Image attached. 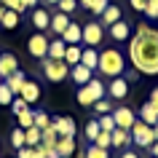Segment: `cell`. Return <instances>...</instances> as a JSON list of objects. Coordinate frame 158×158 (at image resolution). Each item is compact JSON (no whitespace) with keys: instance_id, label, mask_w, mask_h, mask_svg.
Wrapping results in <instances>:
<instances>
[{"instance_id":"cell-26","label":"cell","mask_w":158,"mask_h":158,"mask_svg":"<svg viewBox=\"0 0 158 158\" xmlns=\"http://www.w3.org/2000/svg\"><path fill=\"white\" fill-rule=\"evenodd\" d=\"M40 134H43V129H38V126H30V129H24V142L30 145V148H38L40 145Z\"/></svg>"},{"instance_id":"cell-40","label":"cell","mask_w":158,"mask_h":158,"mask_svg":"<svg viewBox=\"0 0 158 158\" xmlns=\"http://www.w3.org/2000/svg\"><path fill=\"white\" fill-rule=\"evenodd\" d=\"M0 3H3V6H6L8 11H16V14H24V11H27L22 0H0Z\"/></svg>"},{"instance_id":"cell-52","label":"cell","mask_w":158,"mask_h":158,"mask_svg":"<svg viewBox=\"0 0 158 158\" xmlns=\"http://www.w3.org/2000/svg\"><path fill=\"white\" fill-rule=\"evenodd\" d=\"M3 14H6V6H3V3H0V19H3Z\"/></svg>"},{"instance_id":"cell-38","label":"cell","mask_w":158,"mask_h":158,"mask_svg":"<svg viewBox=\"0 0 158 158\" xmlns=\"http://www.w3.org/2000/svg\"><path fill=\"white\" fill-rule=\"evenodd\" d=\"M86 158H110V150L97 148V145H89V148H86Z\"/></svg>"},{"instance_id":"cell-25","label":"cell","mask_w":158,"mask_h":158,"mask_svg":"<svg viewBox=\"0 0 158 158\" xmlns=\"http://www.w3.org/2000/svg\"><path fill=\"white\" fill-rule=\"evenodd\" d=\"M24 81H27V75L22 73V70H16L14 75H8V78H6V83H8V89H11L14 94H19V91H22V86H24Z\"/></svg>"},{"instance_id":"cell-51","label":"cell","mask_w":158,"mask_h":158,"mask_svg":"<svg viewBox=\"0 0 158 158\" xmlns=\"http://www.w3.org/2000/svg\"><path fill=\"white\" fill-rule=\"evenodd\" d=\"M89 3H91V0H78V6H83V8H89Z\"/></svg>"},{"instance_id":"cell-13","label":"cell","mask_w":158,"mask_h":158,"mask_svg":"<svg viewBox=\"0 0 158 158\" xmlns=\"http://www.w3.org/2000/svg\"><path fill=\"white\" fill-rule=\"evenodd\" d=\"M113 121H115L118 129H131L134 121H137V115H134L131 107H115L113 110Z\"/></svg>"},{"instance_id":"cell-49","label":"cell","mask_w":158,"mask_h":158,"mask_svg":"<svg viewBox=\"0 0 158 158\" xmlns=\"http://www.w3.org/2000/svg\"><path fill=\"white\" fill-rule=\"evenodd\" d=\"M22 3H24V8L30 11V8H35V6H38V3H40V0H22Z\"/></svg>"},{"instance_id":"cell-20","label":"cell","mask_w":158,"mask_h":158,"mask_svg":"<svg viewBox=\"0 0 158 158\" xmlns=\"http://www.w3.org/2000/svg\"><path fill=\"white\" fill-rule=\"evenodd\" d=\"M139 121H145L148 126H156V123H158V107H156L150 99L139 107Z\"/></svg>"},{"instance_id":"cell-29","label":"cell","mask_w":158,"mask_h":158,"mask_svg":"<svg viewBox=\"0 0 158 158\" xmlns=\"http://www.w3.org/2000/svg\"><path fill=\"white\" fill-rule=\"evenodd\" d=\"M99 131H102V129H99V121H97V118H91V121L86 123V129H83V137L89 139V145L97 139V134H99Z\"/></svg>"},{"instance_id":"cell-1","label":"cell","mask_w":158,"mask_h":158,"mask_svg":"<svg viewBox=\"0 0 158 158\" xmlns=\"http://www.w3.org/2000/svg\"><path fill=\"white\" fill-rule=\"evenodd\" d=\"M129 59L139 75H158V30L153 24H137L129 38Z\"/></svg>"},{"instance_id":"cell-24","label":"cell","mask_w":158,"mask_h":158,"mask_svg":"<svg viewBox=\"0 0 158 158\" xmlns=\"http://www.w3.org/2000/svg\"><path fill=\"white\" fill-rule=\"evenodd\" d=\"M81 54H83V46H67V51H64V62H67V67L81 64Z\"/></svg>"},{"instance_id":"cell-53","label":"cell","mask_w":158,"mask_h":158,"mask_svg":"<svg viewBox=\"0 0 158 158\" xmlns=\"http://www.w3.org/2000/svg\"><path fill=\"white\" fill-rule=\"evenodd\" d=\"M0 83H3V78H0Z\"/></svg>"},{"instance_id":"cell-10","label":"cell","mask_w":158,"mask_h":158,"mask_svg":"<svg viewBox=\"0 0 158 158\" xmlns=\"http://www.w3.org/2000/svg\"><path fill=\"white\" fill-rule=\"evenodd\" d=\"M107 32H110V38H113V43H129V38H131V24L121 19V22H115V24L107 27Z\"/></svg>"},{"instance_id":"cell-4","label":"cell","mask_w":158,"mask_h":158,"mask_svg":"<svg viewBox=\"0 0 158 158\" xmlns=\"http://www.w3.org/2000/svg\"><path fill=\"white\" fill-rule=\"evenodd\" d=\"M40 70H43V78L51 81V83H62L70 78V67H67L64 59H40Z\"/></svg>"},{"instance_id":"cell-36","label":"cell","mask_w":158,"mask_h":158,"mask_svg":"<svg viewBox=\"0 0 158 158\" xmlns=\"http://www.w3.org/2000/svg\"><path fill=\"white\" fill-rule=\"evenodd\" d=\"M97 121H99V129H102V131H113V129H115V121H113V113H105V115H97Z\"/></svg>"},{"instance_id":"cell-48","label":"cell","mask_w":158,"mask_h":158,"mask_svg":"<svg viewBox=\"0 0 158 158\" xmlns=\"http://www.w3.org/2000/svg\"><path fill=\"white\" fill-rule=\"evenodd\" d=\"M150 102H153V105H156V107H158V86H156V89H153V91H150Z\"/></svg>"},{"instance_id":"cell-16","label":"cell","mask_w":158,"mask_h":158,"mask_svg":"<svg viewBox=\"0 0 158 158\" xmlns=\"http://www.w3.org/2000/svg\"><path fill=\"white\" fill-rule=\"evenodd\" d=\"M70 78H73L75 86H86L94 78V70H89L86 64H75V67H70Z\"/></svg>"},{"instance_id":"cell-9","label":"cell","mask_w":158,"mask_h":158,"mask_svg":"<svg viewBox=\"0 0 158 158\" xmlns=\"http://www.w3.org/2000/svg\"><path fill=\"white\" fill-rule=\"evenodd\" d=\"M107 97H110V99H126V97H129V81H126L123 75H118V78H110Z\"/></svg>"},{"instance_id":"cell-44","label":"cell","mask_w":158,"mask_h":158,"mask_svg":"<svg viewBox=\"0 0 158 158\" xmlns=\"http://www.w3.org/2000/svg\"><path fill=\"white\" fill-rule=\"evenodd\" d=\"M131 3L134 11H139V14H145V8H148V0H129Z\"/></svg>"},{"instance_id":"cell-19","label":"cell","mask_w":158,"mask_h":158,"mask_svg":"<svg viewBox=\"0 0 158 158\" xmlns=\"http://www.w3.org/2000/svg\"><path fill=\"white\" fill-rule=\"evenodd\" d=\"M121 19H123L121 8H118L115 3H110L107 8L102 11V16H99V24H102V27H110V24H115V22H121Z\"/></svg>"},{"instance_id":"cell-31","label":"cell","mask_w":158,"mask_h":158,"mask_svg":"<svg viewBox=\"0 0 158 158\" xmlns=\"http://www.w3.org/2000/svg\"><path fill=\"white\" fill-rule=\"evenodd\" d=\"M14 97H16V94L11 91V89H8V83L3 81V83H0V105H3V107H8L11 102H14Z\"/></svg>"},{"instance_id":"cell-23","label":"cell","mask_w":158,"mask_h":158,"mask_svg":"<svg viewBox=\"0 0 158 158\" xmlns=\"http://www.w3.org/2000/svg\"><path fill=\"white\" fill-rule=\"evenodd\" d=\"M64 51H67V43L62 38H54L48 43V59H64Z\"/></svg>"},{"instance_id":"cell-14","label":"cell","mask_w":158,"mask_h":158,"mask_svg":"<svg viewBox=\"0 0 158 158\" xmlns=\"http://www.w3.org/2000/svg\"><path fill=\"white\" fill-rule=\"evenodd\" d=\"M30 22H32V27L38 30V32H46V30L51 27V14L46 8H38V6H35L32 14H30Z\"/></svg>"},{"instance_id":"cell-43","label":"cell","mask_w":158,"mask_h":158,"mask_svg":"<svg viewBox=\"0 0 158 158\" xmlns=\"http://www.w3.org/2000/svg\"><path fill=\"white\" fill-rule=\"evenodd\" d=\"M16 158H35V148H30V145L19 148V150H16Z\"/></svg>"},{"instance_id":"cell-34","label":"cell","mask_w":158,"mask_h":158,"mask_svg":"<svg viewBox=\"0 0 158 158\" xmlns=\"http://www.w3.org/2000/svg\"><path fill=\"white\" fill-rule=\"evenodd\" d=\"M8 139H11V145H14L16 150H19V148H24V145H27V142H24V129H19V126H16V129L11 131Z\"/></svg>"},{"instance_id":"cell-17","label":"cell","mask_w":158,"mask_h":158,"mask_svg":"<svg viewBox=\"0 0 158 158\" xmlns=\"http://www.w3.org/2000/svg\"><path fill=\"white\" fill-rule=\"evenodd\" d=\"M110 139H113V148H118V150H126L129 145H131V131L129 129H113L110 131Z\"/></svg>"},{"instance_id":"cell-7","label":"cell","mask_w":158,"mask_h":158,"mask_svg":"<svg viewBox=\"0 0 158 158\" xmlns=\"http://www.w3.org/2000/svg\"><path fill=\"white\" fill-rule=\"evenodd\" d=\"M102 40H105V27L99 22H86L83 24V43L97 48V46H102Z\"/></svg>"},{"instance_id":"cell-12","label":"cell","mask_w":158,"mask_h":158,"mask_svg":"<svg viewBox=\"0 0 158 158\" xmlns=\"http://www.w3.org/2000/svg\"><path fill=\"white\" fill-rule=\"evenodd\" d=\"M19 70V59H16V54H11V51H0V78L6 81L8 75H14Z\"/></svg>"},{"instance_id":"cell-30","label":"cell","mask_w":158,"mask_h":158,"mask_svg":"<svg viewBox=\"0 0 158 158\" xmlns=\"http://www.w3.org/2000/svg\"><path fill=\"white\" fill-rule=\"evenodd\" d=\"M16 121H19V129H30V126L35 123V110H22V113H19L16 115Z\"/></svg>"},{"instance_id":"cell-46","label":"cell","mask_w":158,"mask_h":158,"mask_svg":"<svg viewBox=\"0 0 158 158\" xmlns=\"http://www.w3.org/2000/svg\"><path fill=\"white\" fill-rule=\"evenodd\" d=\"M121 158H139V153L137 150H126V153H121Z\"/></svg>"},{"instance_id":"cell-45","label":"cell","mask_w":158,"mask_h":158,"mask_svg":"<svg viewBox=\"0 0 158 158\" xmlns=\"http://www.w3.org/2000/svg\"><path fill=\"white\" fill-rule=\"evenodd\" d=\"M46 158H62V156L56 153V148H46Z\"/></svg>"},{"instance_id":"cell-18","label":"cell","mask_w":158,"mask_h":158,"mask_svg":"<svg viewBox=\"0 0 158 158\" xmlns=\"http://www.w3.org/2000/svg\"><path fill=\"white\" fill-rule=\"evenodd\" d=\"M75 150H78L75 137H59V139H56V153H59L62 158H73Z\"/></svg>"},{"instance_id":"cell-47","label":"cell","mask_w":158,"mask_h":158,"mask_svg":"<svg viewBox=\"0 0 158 158\" xmlns=\"http://www.w3.org/2000/svg\"><path fill=\"white\" fill-rule=\"evenodd\" d=\"M35 158H46V148H43V145L35 148Z\"/></svg>"},{"instance_id":"cell-6","label":"cell","mask_w":158,"mask_h":158,"mask_svg":"<svg viewBox=\"0 0 158 158\" xmlns=\"http://www.w3.org/2000/svg\"><path fill=\"white\" fill-rule=\"evenodd\" d=\"M48 43H51V38L46 32H35L30 40H27V54L32 59H46L48 56Z\"/></svg>"},{"instance_id":"cell-35","label":"cell","mask_w":158,"mask_h":158,"mask_svg":"<svg viewBox=\"0 0 158 158\" xmlns=\"http://www.w3.org/2000/svg\"><path fill=\"white\" fill-rule=\"evenodd\" d=\"M35 126H38V129H48L51 126V115L46 110H35Z\"/></svg>"},{"instance_id":"cell-28","label":"cell","mask_w":158,"mask_h":158,"mask_svg":"<svg viewBox=\"0 0 158 158\" xmlns=\"http://www.w3.org/2000/svg\"><path fill=\"white\" fill-rule=\"evenodd\" d=\"M56 139H59V134H56L54 126L43 129V134H40V145H43V148H56Z\"/></svg>"},{"instance_id":"cell-54","label":"cell","mask_w":158,"mask_h":158,"mask_svg":"<svg viewBox=\"0 0 158 158\" xmlns=\"http://www.w3.org/2000/svg\"><path fill=\"white\" fill-rule=\"evenodd\" d=\"M150 158H156V156H150Z\"/></svg>"},{"instance_id":"cell-39","label":"cell","mask_w":158,"mask_h":158,"mask_svg":"<svg viewBox=\"0 0 158 158\" xmlns=\"http://www.w3.org/2000/svg\"><path fill=\"white\" fill-rule=\"evenodd\" d=\"M110 6V0H91V3H89V11H91L94 16H102V11L107 8Z\"/></svg>"},{"instance_id":"cell-50","label":"cell","mask_w":158,"mask_h":158,"mask_svg":"<svg viewBox=\"0 0 158 158\" xmlns=\"http://www.w3.org/2000/svg\"><path fill=\"white\" fill-rule=\"evenodd\" d=\"M150 153H153V156L158 158V142H153V145H150Z\"/></svg>"},{"instance_id":"cell-33","label":"cell","mask_w":158,"mask_h":158,"mask_svg":"<svg viewBox=\"0 0 158 158\" xmlns=\"http://www.w3.org/2000/svg\"><path fill=\"white\" fill-rule=\"evenodd\" d=\"M56 8L62 11V14H67V16H70V14H75V11H78V0H56Z\"/></svg>"},{"instance_id":"cell-3","label":"cell","mask_w":158,"mask_h":158,"mask_svg":"<svg viewBox=\"0 0 158 158\" xmlns=\"http://www.w3.org/2000/svg\"><path fill=\"white\" fill-rule=\"evenodd\" d=\"M105 97H107V86L102 83L99 78H91L86 86H81V89H78V97H75V99H78V105H81V107H91L94 102L105 99Z\"/></svg>"},{"instance_id":"cell-37","label":"cell","mask_w":158,"mask_h":158,"mask_svg":"<svg viewBox=\"0 0 158 158\" xmlns=\"http://www.w3.org/2000/svg\"><path fill=\"white\" fill-rule=\"evenodd\" d=\"M91 145H97V148H105V150H110V148H113V139H110V131H99V134H97V139H94Z\"/></svg>"},{"instance_id":"cell-5","label":"cell","mask_w":158,"mask_h":158,"mask_svg":"<svg viewBox=\"0 0 158 158\" xmlns=\"http://www.w3.org/2000/svg\"><path fill=\"white\" fill-rule=\"evenodd\" d=\"M131 131V145H137V148H150L153 142H156V134H153V126H148L145 121H134V126L129 129Z\"/></svg>"},{"instance_id":"cell-32","label":"cell","mask_w":158,"mask_h":158,"mask_svg":"<svg viewBox=\"0 0 158 158\" xmlns=\"http://www.w3.org/2000/svg\"><path fill=\"white\" fill-rule=\"evenodd\" d=\"M91 107H94V113H97V115H105V113H113V110H115V107H113V102H110L107 97H105V99H99V102H94Z\"/></svg>"},{"instance_id":"cell-11","label":"cell","mask_w":158,"mask_h":158,"mask_svg":"<svg viewBox=\"0 0 158 158\" xmlns=\"http://www.w3.org/2000/svg\"><path fill=\"white\" fill-rule=\"evenodd\" d=\"M16 97H22V99L32 107V105H38V102H40V86L35 83V81H30V78H27L24 86H22V91H19Z\"/></svg>"},{"instance_id":"cell-2","label":"cell","mask_w":158,"mask_h":158,"mask_svg":"<svg viewBox=\"0 0 158 158\" xmlns=\"http://www.w3.org/2000/svg\"><path fill=\"white\" fill-rule=\"evenodd\" d=\"M97 70L102 75H107V78H118V75L126 73V56L118 48H105V51H99V64H97Z\"/></svg>"},{"instance_id":"cell-21","label":"cell","mask_w":158,"mask_h":158,"mask_svg":"<svg viewBox=\"0 0 158 158\" xmlns=\"http://www.w3.org/2000/svg\"><path fill=\"white\" fill-rule=\"evenodd\" d=\"M67 24H70V16H67V14H62V11H56V14H51V32L54 35H62L67 30Z\"/></svg>"},{"instance_id":"cell-15","label":"cell","mask_w":158,"mask_h":158,"mask_svg":"<svg viewBox=\"0 0 158 158\" xmlns=\"http://www.w3.org/2000/svg\"><path fill=\"white\" fill-rule=\"evenodd\" d=\"M59 38H62L67 46H78V43H83V24H73V22H70L67 30L59 35Z\"/></svg>"},{"instance_id":"cell-41","label":"cell","mask_w":158,"mask_h":158,"mask_svg":"<svg viewBox=\"0 0 158 158\" xmlns=\"http://www.w3.org/2000/svg\"><path fill=\"white\" fill-rule=\"evenodd\" d=\"M8 107H11V113H14V115H19V113H22V110H27L30 105H27V102L22 99V97H14V102H11Z\"/></svg>"},{"instance_id":"cell-27","label":"cell","mask_w":158,"mask_h":158,"mask_svg":"<svg viewBox=\"0 0 158 158\" xmlns=\"http://www.w3.org/2000/svg\"><path fill=\"white\" fill-rule=\"evenodd\" d=\"M19 16H22V14H16V11H8V8H6V14H3V19H0L3 30H16V27H19Z\"/></svg>"},{"instance_id":"cell-8","label":"cell","mask_w":158,"mask_h":158,"mask_svg":"<svg viewBox=\"0 0 158 158\" xmlns=\"http://www.w3.org/2000/svg\"><path fill=\"white\" fill-rule=\"evenodd\" d=\"M51 126L56 129L59 137H75V131H78V123H75V118H67V115H56V118H51Z\"/></svg>"},{"instance_id":"cell-22","label":"cell","mask_w":158,"mask_h":158,"mask_svg":"<svg viewBox=\"0 0 158 158\" xmlns=\"http://www.w3.org/2000/svg\"><path fill=\"white\" fill-rule=\"evenodd\" d=\"M81 64H86L89 70H97V64H99V51L91 48V46H83V54H81Z\"/></svg>"},{"instance_id":"cell-42","label":"cell","mask_w":158,"mask_h":158,"mask_svg":"<svg viewBox=\"0 0 158 158\" xmlns=\"http://www.w3.org/2000/svg\"><path fill=\"white\" fill-rule=\"evenodd\" d=\"M145 16H148V19H153V22L158 19V0H148V8H145Z\"/></svg>"}]
</instances>
